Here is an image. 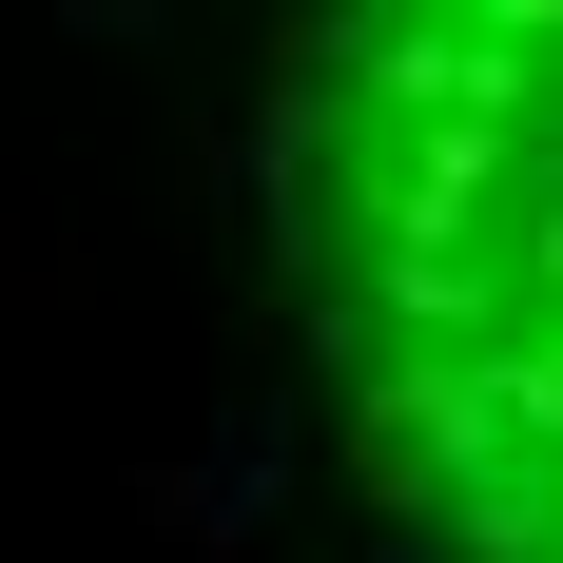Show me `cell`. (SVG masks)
Segmentation results:
<instances>
[{
  "label": "cell",
  "mask_w": 563,
  "mask_h": 563,
  "mask_svg": "<svg viewBox=\"0 0 563 563\" xmlns=\"http://www.w3.org/2000/svg\"><path fill=\"white\" fill-rule=\"evenodd\" d=\"M291 291L448 563H563V0H389L291 58Z\"/></svg>",
  "instance_id": "1"
}]
</instances>
